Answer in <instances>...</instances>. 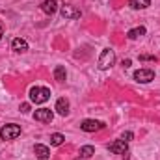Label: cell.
Listing matches in <instances>:
<instances>
[{
    "label": "cell",
    "mask_w": 160,
    "mask_h": 160,
    "mask_svg": "<svg viewBox=\"0 0 160 160\" xmlns=\"http://www.w3.org/2000/svg\"><path fill=\"white\" fill-rule=\"evenodd\" d=\"M34 119L41 121V123H50V121L54 119V112L50 108H39V110H36Z\"/></svg>",
    "instance_id": "obj_6"
},
{
    "label": "cell",
    "mask_w": 160,
    "mask_h": 160,
    "mask_svg": "<svg viewBox=\"0 0 160 160\" xmlns=\"http://www.w3.org/2000/svg\"><path fill=\"white\" fill-rule=\"evenodd\" d=\"M132 138H134V134H132L130 130H127V132H123V134H121V140H125L127 143H128V142H130Z\"/></svg>",
    "instance_id": "obj_19"
},
{
    "label": "cell",
    "mask_w": 160,
    "mask_h": 160,
    "mask_svg": "<svg viewBox=\"0 0 160 160\" xmlns=\"http://www.w3.org/2000/svg\"><path fill=\"white\" fill-rule=\"evenodd\" d=\"M114 63H116V52H114L112 48H104V50L101 52V56H99V67H101L102 71H106V69H110Z\"/></svg>",
    "instance_id": "obj_2"
},
{
    "label": "cell",
    "mask_w": 160,
    "mask_h": 160,
    "mask_svg": "<svg viewBox=\"0 0 160 160\" xmlns=\"http://www.w3.org/2000/svg\"><path fill=\"white\" fill-rule=\"evenodd\" d=\"M110 153H114V155H125L127 151H128V143L125 142V140H116V142H112L110 143Z\"/></svg>",
    "instance_id": "obj_7"
},
{
    "label": "cell",
    "mask_w": 160,
    "mask_h": 160,
    "mask_svg": "<svg viewBox=\"0 0 160 160\" xmlns=\"http://www.w3.org/2000/svg\"><path fill=\"white\" fill-rule=\"evenodd\" d=\"M21 112H22V114H28V112H30V104L22 102V104H21Z\"/></svg>",
    "instance_id": "obj_20"
},
{
    "label": "cell",
    "mask_w": 160,
    "mask_h": 160,
    "mask_svg": "<svg viewBox=\"0 0 160 160\" xmlns=\"http://www.w3.org/2000/svg\"><path fill=\"white\" fill-rule=\"evenodd\" d=\"M54 78L58 80V82H63V80L67 78V73H65V67L63 65H58L54 69Z\"/></svg>",
    "instance_id": "obj_16"
},
{
    "label": "cell",
    "mask_w": 160,
    "mask_h": 160,
    "mask_svg": "<svg viewBox=\"0 0 160 160\" xmlns=\"http://www.w3.org/2000/svg\"><path fill=\"white\" fill-rule=\"evenodd\" d=\"M63 142H65V136H63V134H60V132H54V134L50 136V143H52V145H56V147H58V145H62Z\"/></svg>",
    "instance_id": "obj_17"
},
{
    "label": "cell",
    "mask_w": 160,
    "mask_h": 160,
    "mask_svg": "<svg viewBox=\"0 0 160 160\" xmlns=\"http://www.w3.org/2000/svg\"><path fill=\"white\" fill-rule=\"evenodd\" d=\"M134 80H138L142 84H147V82L155 80V71L153 69H138L134 73Z\"/></svg>",
    "instance_id": "obj_5"
},
{
    "label": "cell",
    "mask_w": 160,
    "mask_h": 160,
    "mask_svg": "<svg viewBox=\"0 0 160 160\" xmlns=\"http://www.w3.org/2000/svg\"><path fill=\"white\" fill-rule=\"evenodd\" d=\"M50 99V89L48 88H43V86H34L30 89V101L36 102V104H43Z\"/></svg>",
    "instance_id": "obj_1"
},
{
    "label": "cell",
    "mask_w": 160,
    "mask_h": 160,
    "mask_svg": "<svg viewBox=\"0 0 160 160\" xmlns=\"http://www.w3.org/2000/svg\"><path fill=\"white\" fill-rule=\"evenodd\" d=\"M2 36H4V30H2V26H0V38H2Z\"/></svg>",
    "instance_id": "obj_22"
},
{
    "label": "cell",
    "mask_w": 160,
    "mask_h": 160,
    "mask_svg": "<svg viewBox=\"0 0 160 160\" xmlns=\"http://www.w3.org/2000/svg\"><path fill=\"white\" fill-rule=\"evenodd\" d=\"M140 62H157V56H151V54H142V56H140Z\"/></svg>",
    "instance_id": "obj_18"
},
{
    "label": "cell",
    "mask_w": 160,
    "mask_h": 160,
    "mask_svg": "<svg viewBox=\"0 0 160 160\" xmlns=\"http://www.w3.org/2000/svg\"><path fill=\"white\" fill-rule=\"evenodd\" d=\"M143 34H145V28H143V26H138V28L128 30L127 38H128V39H138V38H140V36H143Z\"/></svg>",
    "instance_id": "obj_14"
},
{
    "label": "cell",
    "mask_w": 160,
    "mask_h": 160,
    "mask_svg": "<svg viewBox=\"0 0 160 160\" xmlns=\"http://www.w3.org/2000/svg\"><path fill=\"white\" fill-rule=\"evenodd\" d=\"M130 63H132L130 60H123V67H130Z\"/></svg>",
    "instance_id": "obj_21"
},
{
    "label": "cell",
    "mask_w": 160,
    "mask_h": 160,
    "mask_svg": "<svg viewBox=\"0 0 160 160\" xmlns=\"http://www.w3.org/2000/svg\"><path fill=\"white\" fill-rule=\"evenodd\" d=\"M95 155V147L93 145H84V147H80V158H89V157H93Z\"/></svg>",
    "instance_id": "obj_15"
},
{
    "label": "cell",
    "mask_w": 160,
    "mask_h": 160,
    "mask_svg": "<svg viewBox=\"0 0 160 160\" xmlns=\"http://www.w3.org/2000/svg\"><path fill=\"white\" fill-rule=\"evenodd\" d=\"M128 4H130L132 9H145V8L151 6V0H130Z\"/></svg>",
    "instance_id": "obj_13"
},
{
    "label": "cell",
    "mask_w": 160,
    "mask_h": 160,
    "mask_svg": "<svg viewBox=\"0 0 160 160\" xmlns=\"http://www.w3.org/2000/svg\"><path fill=\"white\" fill-rule=\"evenodd\" d=\"M56 9H58V2H56V0H43V4H41V11H43V13L52 15Z\"/></svg>",
    "instance_id": "obj_11"
},
{
    "label": "cell",
    "mask_w": 160,
    "mask_h": 160,
    "mask_svg": "<svg viewBox=\"0 0 160 160\" xmlns=\"http://www.w3.org/2000/svg\"><path fill=\"white\" fill-rule=\"evenodd\" d=\"M34 153H36V157H38L39 160H48V158H50V149H48L47 145L38 143V145L34 147Z\"/></svg>",
    "instance_id": "obj_9"
},
{
    "label": "cell",
    "mask_w": 160,
    "mask_h": 160,
    "mask_svg": "<svg viewBox=\"0 0 160 160\" xmlns=\"http://www.w3.org/2000/svg\"><path fill=\"white\" fill-rule=\"evenodd\" d=\"M56 112H58L60 116H67V114H69V101H67L65 97H62V99L56 101Z\"/></svg>",
    "instance_id": "obj_10"
},
{
    "label": "cell",
    "mask_w": 160,
    "mask_h": 160,
    "mask_svg": "<svg viewBox=\"0 0 160 160\" xmlns=\"http://www.w3.org/2000/svg\"><path fill=\"white\" fill-rule=\"evenodd\" d=\"M11 48L15 52H26L28 50V43L24 39H21V38H15V39L11 41Z\"/></svg>",
    "instance_id": "obj_12"
},
{
    "label": "cell",
    "mask_w": 160,
    "mask_h": 160,
    "mask_svg": "<svg viewBox=\"0 0 160 160\" xmlns=\"http://www.w3.org/2000/svg\"><path fill=\"white\" fill-rule=\"evenodd\" d=\"M60 13H62L63 19H78L80 17V11L75 9L73 6H69V4H63V6L60 8Z\"/></svg>",
    "instance_id": "obj_8"
},
{
    "label": "cell",
    "mask_w": 160,
    "mask_h": 160,
    "mask_svg": "<svg viewBox=\"0 0 160 160\" xmlns=\"http://www.w3.org/2000/svg\"><path fill=\"white\" fill-rule=\"evenodd\" d=\"M17 136H21V127L15 125V123H9V125H4L0 128V138L4 142H9V140H15Z\"/></svg>",
    "instance_id": "obj_3"
},
{
    "label": "cell",
    "mask_w": 160,
    "mask_h": 160,
    "mask_svg": "<svg viewBox=\"0 0 160 160\" xmlns=\"http://www.w3.org/2000/svg\"><path fill=\"white\" fill-rule=\"evenodd\" d=\"M77 160H80V158H77Z\"/></svg>",
    "instance_id": "obj_23"
},
{
    "label": "cell",
    "mask_w": 160,
    "mask_h": 160,
    "mask_svg": "<svg viewBox=\"0 0 160 160\" xmlns=\"http://www.w3.org/2000/svg\"><path fill=\"white\" fill-rule=\"evenodd\" d=\"M80 128L84 132H97V130L104 128V123L102 121H97V119H84L80 123Z\"/></svg>",
    "instance_id": "obj_4"
}]
</instances>
